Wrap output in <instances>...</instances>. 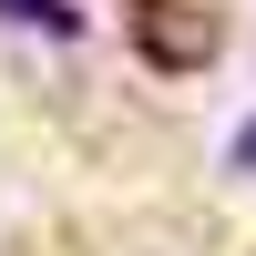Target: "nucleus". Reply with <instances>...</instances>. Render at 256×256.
<instances>
[{"label": "nucleus", "instance_id": "obj_1", "mask_svg": "<svg viewBox=\"0 0 256 256\" xmlns=\"http://www.w3.org/2000/svg\"><path fill=\"white\" fill-rule=\"evenodd\" d=\"M134 41H144V62L195 72V62H216V10H195V0H134Z\"/></svg>", "mask_w": 256, "mask_h": 256}, {"label": "nucleus", "instance_id": "obj_3", "mask_svg": "<svg viewBox=\"0 0 256 256\" xmlns=\"http://www.w3.org/2000/svg\"><path fill=\"white\" fill-rule=\"evenodd\" d=\"M226 164H236V174H256V113L236 123V144H226Z\"/></svg>", "mask_w": 256, "mask_h": 256}, {"label": "nucleus", "instance_id": "obj_2", "mask_svg": "<svg viewBox=\"0 0 256 256\" xmlns=\"http://www.w3.org/2000/svg\"><path fill=\"white\" fill-rule=\"evenodd\" d=\"M0 20H31V31H52V41H82V10H72V0H0Z\"/></svg>", "mask_w": 256, "mask_h": 256}]
</instances>
